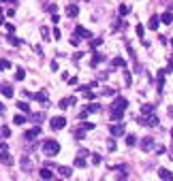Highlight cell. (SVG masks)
Segmentation results:
<instances>
[{"mask_svg": "<svg viewBox=\"0 0 173 181\" xmlns=\"http://www.w3.org/2000/svg\"><path fill=\"white\" fill-rule=\"evenodd\" d=\"M137 124H141V126H150V128H154V126H158V117L154 115V113H150V115H141V117H135Z\"/></svg>", "mask_w": 173, "mask_h": 181, "instance_id": "obj_1", "label": "cell"}, {"mask_svg": "<svg viewBox=\"0 0 173 181\" xmlns=\"http://www.w3.org/2000/svg\"><path fill=\"white\" fill-rule=\"evenodd\" d=\"M43 151L47 154V156H58V151H60V143L58 141H45L43 143Z\"/></svg>", "mask_w": 173, "mask_h": 181, "instance_id": "obj_2", "label": "cell"}, {"mask_svg": "<svg viewBox=\"0 0 173 181\" xmlns=\"http://www.w3.org/2000/svg\"><path fill=\"white\" fill-rule=\"evenodd\" d=\"M49 126H51V130H62V128L66 126V117H62V115L51 117V120H49Z\"/></svg>", "mask_w": 173, "mask_h": 181, "instance_id": "obj_3", "label": "cell"}, {"mask_svg": "<svg viewBox=\"0 0 173 181\" xmlns=\"http://www.w3.org/2000/svg\"><path fill=\"white\" fill-rule=\"evenodd\" d=\"M109 130H111V136L115 139V136H124V130H126V128H124V124L120 121V124H113Z\"/></svg>", "mask_w": 173, "mask_h": 181, "instance_id": "obj_4", "label": "cell"}, {"mask_svg": "<svg viewBox=\"0 0 173 181\" xmlns=\"http://www.w3.org/2000/svg\"><path fill=\"white\" fill-rule=\"evenodd\" d=\"M75 34L79 36V38H92V32L86 30L84 26H77V28H75Z\"/></svg>", "mask_w": 173, "mask_h": 181, "instance_id": "obj_5", "label": "cell"}, {"mask_svg": "<svg viewBox=\"0 0 173 181\" xmlns=\"http://www.w3.org/2000/svg\"><path fill=\"white\" fill-rule=\"evenodd\" d=\"M64 11H66V17H77L79 15V7L77 4H69Z\"/></svg>", "mask_w": 173, "mask_h": 181, "instance_id": "obj_6", "label": "cell"}, {"mask_svg": "<svg viewBox=\"0 0 173 181\" xmlns=\"http://www.w3.org/2000/svg\"><path fill=\"white\" fill-rule=\"evenodd\" d=\"M126 107H128V100L126 98H115L113 105H111V109H126Z\"/></svg>", "mask_w": 173, "mask_h": 181, "instance_id": "obj_7", "label": "cell"}, {"mask_svg": "<svg viewBox=\"0 0 173 181\" xmlns=\"http://www.w3.org/2000/svg\"><path fill=\"white\" fill-rule=\"evenodd\" d=\"M111 120L113 121H122L124 120V109H111Z\"/></svg>", "mask_w": 173, "mask_h": 181, "instance_id": "obj_8", "label": "cell"}, {"mask_svg": "<svg viewBox=\"0 0 173 181\" xmlns=\"http://www.w3.org/2000/svg\"><path fill=\"white\" fill-rule=\"evenodd\" d=\"M165 75H167L165 71H158V75H156V87H158V92H162V85H165Z\"/></svg>", "mask_w": 173, "mask_h": 181, "instance_id": "obj_9", "label": "cell"}, {"mask_svg": "<svg viewBox=\"0 0 173 181\" xmlns=\"http://www.w3.org/2000/svg\"><path fill=\"white\" fill-rule=\"evenodd\" d=\"M100 62H105V53H99V51H96V53L92 56V62H90V66H99Z\"/></svg>", "mask_w": 173, "mask_h": 181, "instance_id": "obj_10", "label": "cell"}, {"mask_svg": "<svg viewBox=\"0 0 173 181\" xmlns=\"http://www.w3.org/2000/svg\"><path fill=\"white\" fill-rule=\"evenodd\" d=\"M38 134H41V128H38V126H34V128H30V130L26 132V139H28V141H32V139H37Z\"/></svg>", "mask_w": 173, "mask_h": 181, "instance_id": "obj_11", "label": "cell"}, {"mask_svg": "<svg viewBox=\"0 0 173 181\" xmlns=\"http://www.w3.org/2000/svg\"><path fill=\"white\" fill-rule=\"evenodd\" d=\"M152 145H154V139H152V136H145V139L141 141V149H143V151H150Z\"/></svg>", "mask_w": 173, "mask_h": 181, "instance_id": "obj_12", "label": "cell"}, {"mask_svg": "<svg viewBox=\"0 0 173 181\" xmlns=\"http://www.w3.org/2000/svg\"><path fill=\"white\" fill-rule=\"evenodd\" d=\"M158 177L160 179H167V181H173V173L167 169H158Z\"/></svg>", "mask_w": 173, "mask_h": 181, "instance_id": "obj_13", "label": "cell"}, {"mask_svg": "<svg viewBox=\"0 0 173 181\" xmlns=\"http://www.w3.org/2000/svg\"><path fill=\"white\" fill-rule=\"evenodd\" d=\"M43 179H53V170H51V166H45V169H41V173H38Z\"/></svg>", "mask_w": 173, "mask_h": 181, "instance_id": "obj_14", "label": "cell"}, {"mask_svg": "<svg viewBox=\"0 0 173 181\" xmlns=\"http://www.w3.org/2000/svg\"><path fill=\"white\" fill-rule=\"evenodd\" d=\"M158 24H160V17H158V15H152V17H150V30H158Z\"/></svg>", "mask_w": 173, "mask_h": 181, "instance_id": "obj_15", "label": "cell"}, {"mask_svg": "<svg viewBox=\"0 0 173 181\" xmlns=\"http://www.w3.org/2000/svg\"><path fill=\"white\" fill-rule=\"evenodd\" d=\"M0 92H2V94H4L7 98H11V96H13V87H11L9 83H2V85H0Z\"/></svg>", "mask_w": 173, "mask_h": 181, "instance_id": "obj_16", "label": "cell"}, {"mask_svg": "<svg viewBox=\"0 0 173 181\" xmlns=\"http://www.w3.org/2000/svg\"><path fill=\"white\" fill-rule=\"evenodd\" d=\"M58 173H60V177H73V170L69 169V166H58Z\"/></svg>", "mask_w": 173, "mask_h": 181, "instance_id": "obj_17", "label": "cell"}, {"mask_svg": "<svg viewBox=\"0 0 173 181\" xmlns=\"http://www.w3.org/2000/svg\"><path fill=\"white\" fill-rule=\"evenodd\" d=\"M86 156H77L75 158V166H77V169H86Z\"/></svg>", "mask_w": 173, "mask_h": 181, "instance_id": "obj_18", "label": "cell"}, {"mask_svg": "<svg viewBox=\"0 0 173 181\" xmlns=\"http://www.w3.org/2000/svg\"><path fill=\"white\" fill-rule=\"evenodd\" d=\"M160 22H162V24H167V26H169V24L173 22V15H171L169 11H167V13H162V15H160Z\"/></svg>", "mask_w": 173, "mask_h": 181, "instance_id": "obj_19", "label": "cell"}, {"mask_svg": "<svg viewBox=\"0 0 173 181\" xmlns=\"http://www.w3.org/2000/svg\"><path fill=\"white\" fill-rule=\"evenodd\" d=\"M30 120L34 121V124H41V121L45 120V115L43 113H30Z\"/></svg>", "mask_w": 173, "mask_h": 181, "instance_id": "obj_20", "label": "cell"}, {"mask_svg": "<svg viewBox=\"0 0 173 181\" xmlns=\"http://www.w3.org/2000/svg\"><path fill=\"white\" fill-rule=\"evenodd\" d=\"M113 68H118V66H120V68H124V66H126V62H124V58H120V56H118V58H113Z\"/></svg>", "mask_w": 173, "mask_h": 181, "instance_id": "obj_21", "label": "cell"}, {"mask_svg": "<svg viewBox=\"0 0 173 181\" xmlns=\"http://www.w3.org/2000/svg\"><path fill=\"white\" fill-rule=\"evenodd\" d=\"M73 136H75V139H77V141H81V139L86 136V130H84V128H77V130H75V132H73Z\"/></svg>", "mask_w": 173, "mask_h": 181, "instance_id": "obj_22", "label": "cell"}, {"mask_svg": "<svg viewBox=\"0 0 173 181\" xmlns=\"http://www.w3.org/2000/svg\"><path fill=\"white\" fill-rule=\"evenodd\" d=\"M41 34H43V38H45V41H49V38H51L49 28H47V26H41Z\"/></svg>", "mask_w": 173, "mask_h": 181, "instance_id": "obj_23", "label": "cell"}, {"mask_svg": "<svg viewBox=\"0 0 173 181\" xmlns=\"http://www.w3.org/2000/svg\"><path fill=\"white\" fill-rule=\"evenodd\" d=\"M24 77H26L24 68H17V71H15V79H17V81H24Z\"/></svg>", "mask_w": 173, "mask_h": 181, "instance_id": "obj_24", "label": "cell"}, {"mask_svg": "<svg viewBox=\"0 0 173 181\" xmlns=\"http://www.w3.org/2000/svg\"><path fill=\"white\" fill-rule=\"evenodd\" d=\"M88 111H90V113H96V111H100V105L99 102H92V105H88Z\"/></svg>", "mask_w": 173, "mask_h": 181, "instance_id": "obj_25", "label": "cell"}, {"mask_svg": "<svg viewBox=\"0 0 173 181\" xmlns=\"http://www.w3.org/2000/svg\"><path fill=\"white\" fill-rule=\"evenodd\" d=\"M152 111H154V105H143V107H141V113H143V115H150Z\"/></svg>", "mask_w": 173, "mask_h": 181, "instance_id": "obj_26", "label": "cell"}, {"mask_svg": "<svg viewBox=\"0 0 173 181\" xmlns=\"http://www.w3.org/2000/svg\"><path fill=\"white\" fill-rule=\"evenodd\" d=\"M0 160H2L4 164H11V156H9L7 151H0Z\"/></svg>", "mask_w": 173, "mask_h": 181, "instance_id": "obj_27", "label": "cell"}, {"mask_svg": "<svg viewBox=\"0 0 173 181\" xmlns=\"http://www.w3.org/2000/svg\"><path fill=\"white\" fill-rule=\"evenodd\" d=\"M135 143H137V136H135V134H128V136H126V145H128V147H133Z\"/></svg>", "mask_w": 173, "mask_h": 181, "instance_id": "obj_28", "label": "cell"}, {"mask_svg": "<svg viewBox=\"0 0 173 181\" xmlns=\"http://www.w3.org/2000/svg\"><path fill=\"white\" fill-rule=\"evenodd\" d=\"M58 107H60L62 111H64V109H69V107H71V102H69V98H62L60 102H58Z\"/></svg>", "mask_w": 173, "mask_h": 181, "instance_id": "obj_29", "label": "cell"}, {"mask_svg": "<svg viewBox=\"0 0 173 181\" xmlns=\"http://www.w3.org/2000/svg\"><path fill=\"white\" fill-rule=\"evenodd\" d=\"M100 45H103V38H94V41L90 43V49H99Z\"/></svg>", "mask_w": 173, "mask_h": 181, "instance_id": "obj_30", "label": "cell"}, {"mask_svg": "<svg viewBox=\"0 0 173 181\" xmlns=\"http://www.w3.org/2000/svg\"><path fill=\"white\" fill-rule=\"evenodd\" d=\"M17 109H19V111H26V113H30V105H28V102H17Z\"/></svg>", "mask_w": 173, "mask_h": 181, "instance_id": "obj_31", "label": "cell"}, {"mask_svg": "<svg viewBox=\"0 0 173 181\" xmlns=\"http://www.w3.org/2000/svg\"><path fill=\"white\" fill-rule=\"evenodd\" d=\"M24 121H26L24 115H15V117H13V124H15V126H19V124H24Z\"/></svg>", "mask_w": 173, "mask_h": 181, "instance_id": "obj_32", "label": "cell"}, {"mask_svg": "<svg viewBox=\"0 0 173 181\" xmlns=\"http://www.w3.org/2000/svg\"><path fill=\"white\" fill-rule=\"evenodd\" d=\"M128 11H130V9H128V7H126V4H120V9H118V13H120V15H128Z\"/></svg>", "mask_w": 173, "mask_h": 181, "instance_id": "obj_33", "label": "cell"}, {"mask_svg": "<svg viewBox=\"0 0 173 181\" xmlns=\"http://www.w3.org/2000/svg\"><path fill=\"white\" fill-rule=\"evenodd\" d=\"M22 169L30 170V160H28V158H22Z\"/></svg>", "mask_w": 173, "mask_h": 181, "instance_id": "obj_34", "label": "cell"}, {"mask_svg": "<svg viewBox=\"0 0 173 181\" xmlns=\"http://www.w3.org/2000/svg\"><path fill=\"white\" fill-rule=\"evenodd\" d=\"M9 66H11V62H9V60H0V71H7Z\"/></svg>", "mask_w": 173, "mask_h": 181, "instance_id": "obj_35", "label": "cell"}, {"mask_svg": "<svg viewBox=\"0 0 173 181\" xmlns=\"http://www.w3.org/2000/svg\"><path fill=\"white\" fill-rule=\"evenodd\" d=\"M9 43H11V45H22V41H19V38H15L13 34H9Z\"/></svg>", "mask_w": 173, "mask_h": 181, "instance_id": "obj_36", "label": "cell"}, {"mask_svg": "<svg viewBox=\"0 0 173 181\" xmlns=\"http://www.w3.org/2000/svg\"><path fill=\"white\" fill-rule=\"evenodd\" d=\"M107 147H109V151H115V141H113V136L107 141Z\"/></svg>", "mask_w": 173, "mask_h": 181, "instance_id": "obj_37", "label": "cell"}, {"mask_svg": "<svg viewBox=\"0 0 173 181\" xmlns=\"http://www.w3.org/2000/svg\"><path fill=\"white\" fill-rule=\"evenodd\" d=\"M135 30H137V36H139V38H143V26H139V24H137Z\"/></svg>", "mask_w": 173, "mask_h": 181, "instance_id": "obj_38", "label": "cell"}, {"mask_svg": "<svg viewBox=\"0 0 173 181\" xmlns=\"http://www.w3.org/2000/svg\"><path fill=\"white\" fill-rule=\"evenodd\" d=\"M0 134H2V136H9V134H11V130H9L7 126H2V128H0Z\"/></svg>", "mask_w": 173, "mask_h": 181, "instance_id": "obj_39", "label": "cell"}, {"mask_svg": "<svg viewBox=\"0 0 173 181\" xmlns=\"http://www.w3.org/2000/svg\"><path fill=\"white\" fill-rule=\"evenodd\" d=\"M165 72H173V56L169 58V64H167V71Z\"/></svg>", "mask_w": 173, "mask_h": 181, "instance_id": "obj_40", "label": "cell"}, {"mask_svg": "<svg viewBox=\"0 0 173 181\" xmlns=\"http://www.w3.org/2000/svg\"><path fill=\"white\" fill-rule=\"evenodd\" d=\"M58 11V7H56V4H53V2H51L49 7H47V13H51V15H53V13Z\"/></svg>", "mask_w": 173, "mask_h": 181, "instance_id": "obj_41", "label": "cell"}, {"mask_svg": "<svg viewBox=\"0 0 173 181\" xmlns=\"http://www.w3.org/2000/svg\"><path fill=\"white\" fill-rule=\"evenodd\" d=\"M92 164H100V156L99 154H92Z\"/></svg>", "mask_w": 173, "mask_h": 181, "instance_id": "obj_42", "label": "cell"}, {"mask_svg": "<svg viewBox=\"0 0 173 181\" xmlns=\"http://www.w3.org/2000/svg\"><path fill=\"white\" fill-rule=\"evenodd\" d=\"M81 128H84V130H86V132H88V130H92V128H94V124H90V121H88V124H84Z\"/></svg>", "mask_w": 173, "mask_h": 181, "instance_id": "obj_43", "label": "cell"}, {"mask_svg": "<svg viewBox=\"0 0 173 181\" xmlns=\"http://www.w3.org/2000/svg\"><path fill=\"white\" fill-rule=\"evenodd\" d=\"M4 28L9 30V34H13V32H15V26H13V24H7V26H4Z\"/></svg>", "mask_w": 173, "mask_h": 181, "instance_id": "obj_44", "label": "cell"}, {"mask_svg": "<svg viewBox=\"0 0 173 181\" xmlns=\"http://www.w3.org/2000/svg\"><path fill=\"white\" fill-rule=\"evenodd\" d=\"M81 58H84V51H77V53L73 56V60H81Z\"/></svg>", "mask_w": 173, "mask_h": 181, "instance_id": "obj_45", "label": "cell"}, {"mask_svg": "<svg viewBox=\"0 0 173 181\" xmlns=\"http://www.w3.org/2000/svg\"><path fill=\"white\" fill-rule=\"evenodd\" d=\"M77 156H90V151H88V149H79V154H77Z\"/></svg>", "mask_w": 173, "mask_h": 181, "instance_id": "obj_46", "label": "cell"}, {"mask_svg": "<svg viewBox=\"0 0 173 181\" xmlns=\"http://www.w3.org/2000/svg\"><path fill=\"white\" fill-rule=\"evenodd\" d=\"M71 45H79V36H77V34L71 38Z\"/></svg>", "mask_w": 173, "mask_h": 181, "instance_id": "obj_47", "label": "cell"}, {"mask_svg": "<svg viewBox=\"0 0 173 181\" xmlns=\"http://www.w3.org/2000/svg\"><path fill=\"white\" fill-rule=\"evenodd\" d=\"M7 147H9L7 143H0V151H7Z\"/></svg>", "mask_w": 173, "mask_h": 181, "instance_id": "obj_48", "label": "cell"}, {"mask_svg": "<svg viewBox=\"0 0 173 181\" xmlns=\"http://www.w3.org/2000/svg\"><path fill=\"white\" fill-rule=\"evenodd\" d=\"M4 22V15H2V9H0V24Z\"/></svg>", "mask_w": 173, "mask_h": 181, "instance_id": "obj_49", "label": "cell"}, {"mask_svg": "<svg viewBox=\"0 0 173 181\" xmlns=\"http://www.w3.org/2000/svg\"><path fill=\"white\" fill-rule=\"evenodd\" d=\"M2 113H4V107H2V102H0V115H2Z\"/></svg>", "mask_w": 173, "mask_h": 181, "instance_id": "obj_50", "label": "cell"}, {"mask_svg": "<svg viewBox=\"0 0 173 181\" xmlns=\"http://www.w3.org/2000/svg\"><path fill=\"white\" fill-rule=\"evenodd\" d=\"M169 45H171V47H173V38H171V43H169Z\"/></svg>", "mask_w": 173, "mask_h": 181, "instance_id": "obj_51", "label": "cell"}]
</instances>
